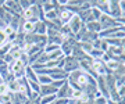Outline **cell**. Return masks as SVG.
Wrapping results in <instances>:
<instances>
[{"instance_id": "cell-8", "label": "cell", "mask_w": 125, "mask_h": 104, "mask_svg": "<svg viewBox=\"0 0 125 104\" xmlns=\"http://www.w3.org/2000/svg\"><path fill=\"white\" fill-rule=\"evenodd\" d=\"M25 78H27L28 81H32V82H38V74L32 69V67L29 65V67L25 68Z\"/></svg>"}, {"instance_id": "cell-7", "label": "cell", "mask_w": 125, "mask_h": 104, "mask_svg": "<svg viewBox=\"0 0 125 104\" xmlns=\"http://www.w3.org/2000/svg\"><path fill=\"white\" fill-rule=\"evenodd\" d=\"M85 28L89 32H93V33H99V32L102 31V25H100L99 21H92V22L85 24Z\"/></svg>"}, {"instance_id": "cell-12", "label": "cell", "mask_w": 125, "mask_h": 104, "mask_svg": "<svg viewBox=\"0 0 125 104\" xmlns=\"http://www.w3.org/2000/svg\"><path fill=\"white\" fill-rule=\"evenodd\" d=\"M60 49V46L58 45H54V43H47V45L43 47V51H45L46 54H50V53H53V51H56V50Z\"/></svg>"}, {"instance_id": "cell-3", "label": "cell", "mask_w": 125, "mask_h": 104, "mask_svg": "<svg viewBox=\"0 0 125 104\" xmlns=\"http://www.w3.org/2000/svg\"><path fill=\"white\" fill-rule=\"evenodd\" d=\"M67 25L70 27V29H71V32L74 33V35H76V33H78V32H79L81 29H82V27H83V24H82L81 18L78 17V15H76V14L74 15V17H72L71 21H70V22H68Z\"/></svg>"}, {"instance_id": "cell-13", "label": "cell", "mask_w": 125, "mask_h": 104, "mask_svg": "<svg viewBox=\"0 0 125 104\" xmlns=\"http://www.w3.org/2000/svg\"><path fill=\"white\" fill-rule=\"evenodd\" d=\"M28 85L31 87L32 93H40V85L38 82H32V81H28Z\"/></svg>"}, {"instance_id": "cell-17", "label": "cell", "mask_w": 125, "mask_h": 104, "mask_svg": "<svg viewBox=\"0 0 125 104\" xmlns=\"http://www.w3.org/2000/svg\"><path fill=\"white\" fill-rule=\"evenodd\" d=\"M118 95H120L121 97H124V96H125V85L120 86V90H118Z\"/></svg>"}, {"instance_id": "cell-10", "label": "cell", "mask_w": 125, "mask_h": 104, "mask_svg": "<svg viewBox=\"0 0 125 104\" xmlns=\"http://www.w3.org/2000/svg\"><path fill=\"white\" fill-rule=\"evenodd\" d=\"M7 86H9V92H11V93H18V92H20V83H18L17 79L9 82Z\"/></svg>"}, {"instance_id": "cell-14", "label": "cell", "mask_w": 125, "mask_h": 104, "mask_svg": "<svg viewBox=\"0 0 125 104\" xmlns=\"http://www.w3.org/2000/svg\"><path fill=\"white\" fill-rule=\"evenodd\" d=\"M90 57H93V58L96 60H100L102 58V56H103V51L102 50H99V49H92V51L89 53Z\"/></svg>"}, {"instance_id": "cell-18", "label": "cell", "mask_w": 125, "mask_h": 104, "mask_svg": "<svg viewBox=\"0 0 125 104\" xmlns=\"http://www.w3.org/2000/svg\"><path fill=\"white\" fill-rule=\"evenodd\" d=\"M120 7H121L120 10H122V11L125 13V1H120Z\"/></svg>"}, {"instance_id": "cell-11", "label": "cell", "mask_w": 125, "mask_h": 104, "mask_svg": "<svg viewBox=\"0 0 125 104\" xmlns=\"http://www.w3.org/2000/svg\"><path fill=\"white\" fill-rule=\"evenodd\" d=\"M57 100V96L52 95V96H40V104H53Z\"/></svg>"}, {"instance_id": "cell-16", "label": "cell", "mask_w": 125, "mask_h": 104, "mask_svg": "<svg viewBox=\"0 0 125 104\" xmlns=\"http://www.w3.org/2000/svg\"><path fill=\"white\" fill-rule=\"evenodd\" d=\"M107 67L110 68V69H117V68H118V63L114 61V60H110L107 63Z\"/></svg>"}, {"instance_id": "cell-4", "label": "cell", "mask_w": 125, "mask_h": 104, "mask_svg": "<svg viewBox=\"0 0 125 104\" xmlns=\"http://www.w3.org/2000/svg\"><path fill=\"white\" fill-rule=\"evenodd\" d=\"M74 15H75V14H72L71 11H68L65 7H62L61 13H58V19H60V22H61L62 25H67V24L71 21V18Z\"/></svg>"}, {"instance_id": "cell-19", "label": "cell", "mask_w": 125, "mask_h": 104, "mask_svg": "<svg viewBox=\"0 0 125 104\" xmlns=\"http://www.w3.org/2000/svg\"><path fill=\"white\" fill-rule=\"evenodd\" d=\"M121 45H122V46H124V47H125V39H124V40H122V43H121Z\"/></svg>"}, {"instance_id": "cell-5", "label": "cell", "mask_w": 125, "mask_h": 104, "mask_svg": "<svg viewBox=\"0 0 125 104\" xmlns=\"http://www.w3.org/2000/svg\"><path fill=\"white\" fill-rule=\"evenodd\" d=\"M57 90L53 85H45V86H40V93L39 95L43 97V96H52V95H57Z\"/></svg>"}, {"instance_id": "cell-15", "label": "cell", "mask_w": 125, "mask_h": 104, "mask_svg": "<svg viewBox=\"0 0 125 104\" xmlns=\"http://www.w3.org/2000/svg\"><path fill=\"white\" fill-rule=\"evenodd\" d=\"M9 86H7V83L6 82H3V83H0V96H6L9 95Z\"/></svg>"}, {"instance_id": "cell-2", "label": "cell", "mask_w": 125, "mask_h": 104, "mask_svg": "<svg viewBox=\"0 0 125 104\" xmlns=\"http://www.w3.org/2000/svg\"><path fill=\"white\" fill-rule=\"evenodd\" d=\"M71 95H72V87L70 86L68 82H65L64 85L57 90V99H71Z\"/></svg>"}, {"instance_id": "cell-9", "label": "cell", "mask_w": 125, "mask_h": 104, "mask_svg": "<svg viewBox=\"0 0 125 104\" xmlns=\"http://www.w3.org/2000/svg\"><path fill=\"white\" fill-rule=\"evenodd\" d=\"M52 78L49 75H38V83L40 86H45V85H52Z\"/></svg>"}, {"instance_id": "cell-6", "label": "cell", "mask_w": 125, "mask_h": 104, "mask_svg": "<svg viewBox=\"0 0 125 104\" xmlns=\"http://www.w3.org/2000/svg\"><path fill=\"white\" fill-rule=\"evenodd\" d=\"M33 33H36V35H46V33H47V27H46L45 21H39V22L35 24V27H33Z\"/></svg>"}, {"instance_id": "cell-1", "label": "cell", "mask_w": 125, "mask_h": 104, "mask_svg": "<svg viewBox=\"0 0 125 104\" xmlns=\"http://www.w3.org/2000/svg\"><path fill=\"white\" fill-rule=\"evenodd\" d=\"M62 69H64L67 74H71V72H74V71H76V69H81L79 61H78L75 57L68 56V57H65V65H64Z\"/></svg>"}]
</instances>
